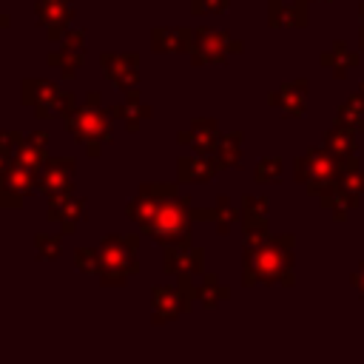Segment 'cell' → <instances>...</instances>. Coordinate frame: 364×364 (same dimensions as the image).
I'll return each mask as SVG.
<instances>
[{
  "label": "cell",
  "mask_w": 364,
  "mask_h": 364,
  "mask_svg": "<svg viewBox=\"0 0 364 364\" xmlns=\"http://www.w3.org/2000/svg\"><path fill=\"white\" fill-rule=\"evenodd\" d=\"M307 102V80H293L270 94V105L282 111V117H301Z\"/></svg>",
  "instance_id": "14"
},
{
  "label": "cell",
  "mask_w": 364,
  "mask_h": 364,
  "mask_svg": "<svg viewBox=\"0 0 364 364\" xmlns=\"http://www.w3.org/2000/svg\"><path fill=\"white\" fill-rule=\"evenodd\" d=\"M358 43H361V48H364V28H361V34H358Z\"/></svg>",
  "instance_id": "34"
},
{
  "label": "cell",
  "mask_w": 364,
  "mask_h": 364,
  "mask_svg": "<svg viewBox=\"0 0 364 364\" xmlns=\"http://www.w3.org/2000/svg\"><path fill=\"white\" fill-rule=\"evenodd\" d=\"M353 284H355V290L364 296V262L358 264V270H355V276H353Z\"/></svg>",
  "instance_id": "33"
},
{
  "label": "cell",
  "mask_w": 364,
  "mask_h": 364,
  "mask_svg": "<svg viewBox=\"0 0 364 364\" xmlns=\"http://www.w3.org/2000/svg\"><path fill=\"white\" fill-rule=\"evenodd\" d=\"M242 219L245 225H267V199L262 196H242Z\"/></svg>",
  "instance_id": "26"
},
{
  "label": "cell",
  "mask_w": 364,
  "mask_h": 364,
  "mask_svg": "<svg viewBox=\"0 0 364 364\" xmlns=\"http://www.w3.org/2000/svg\"><path fill=\"white\" fill-rule=\"evenodd\" d=\"M23 102L26 105H34L37 117H65L71 108H74V97L60 91L54 82L48 80H26L23 82Z\"/></svg>",
  "instance_id": "7"
},
{
  "label": "cell",
  "mask_w": 364,
  "mask_h": 364,
  "mask_svg": "<svg viewBox=\"0 0 364 364\" xmlns=\"http://www.w3.org/2000/svg\"><path fill=\"white\" fill-rule=\"evenodd\" d=\"M321 63H324V65H330V68H333V74L341 80V77H347V71L358 63V54H355V51H350V48H347V43H341V40H338V43H333V48L321 57Z\"/></svg>",
  "instance_id": "22"
},
{
  "label": "cell",
  "mask_w": 364,
  "mask_h": 364,
  "mask_svg": "<svg viewBox=\"0 0 364 364\" xmlns=\"http://www.w3.org/2000/svg\"><path fill=\"white\" fill-rule=\"evenodd\" d=\"M293 236H267L259 245L245 247V284H293Z\"/></svg>",
  "instance_id": "2"
},
{
  "label": "cell",
  "mask_w": 364,
  "mask_h": 364,
  "mask_svg": "<svg viewBox=\"0 0 364 364\" xmlns=\"http://www.w3.org/2000/svg\"><path fill=\"white\" fill-rule=\"evenodd\" d=\"M219 139H222L219 136V125L213 119H193V125L179 134L182 145H191L196 154H210V156H213Z\"/></svg>",
  "instance_id": "15"
},
{
  "label": "cell",
  "mask_w": 364,
  "mask_h": 364,
  "mask_svg": "<svg viewBox=\"0 0 364 364\" xmlns=\"http://www.w3.org/2000/svg\"><path fill=\"white\" fill-rule=\"evenodd\" d=\"M34 245H37V250H40V259H57V256H60V236H57V233H54V236L40 233V236L34 239Z\"/></svg>",
  "instance_id": "30"
},
{
  "label": "cell",
  "mask_w": 364,
  "mask_h": 364,
  "mask_svg": "<svg viewBox=\"0 0 364 364\" xmlns=\"http://www.w3.org/2000/svg\"><path fill=\"white\" fill-rule=\"evenodd\" d=\"M85 219V199H74L68 193L48 199V222H57L60 233H71Z\"/></svg>",
  "instance_id": "12"
},
{
  "label": "cell",
  "mask_w": 364,
  "mask_h": 364,
  "mask_svg": "<svg viewBox=\"0 0 364 364\" xmlns=\"http://www.w3.org/2000/svg\"><path fill=\"white\" fill-rule=\"evenodd\" d=\"M279 176H282V159H276V156L259 159V165H256V182H279Z\"/></svg>",
  "instance_id": "29"
},
{
  "label": "cell",
  "mask_w": 364,
  "mask_h": 364,
  "mask_svg": "<svg viewBox=\"0 0 364 364\" xmlns=\"http://www.w3.org/2000/svg\"><path fill=\"white\" fill-rule=\"evenodd\" d=\"M3 26H6V17H3V14H0V28H3Z\"/></svg>",
  "instance_id": "36"
},
{
  "label": "cell",
  "mask_w": 364,
  "mask_h": 364,
  "mask_svg": "<svg viewBox=\"0 0 364 364\" xmlns=\"http://www.w3.org/2000/svg\"><path fill=\"white\" fill-rule=\"evenodd\" d=\"M353 165H358V162H355V159L341 162V159H338L336 154H330L327 148H310L307 154H301V156L296 159V179H299L301 185H307L310 193L321 196V193H327L330 188H336L338 179H341V173H344L347 168H353Z\"/></svg>",
  "instance_id": "4"
},
{
  "label": "cell",
  "mask_w": 364,
  "mask_h": 364,
  "mask_svg": "<svg viewBox=\"0 0 364 364\" xmlns=\"http://www.w3.org/2000/svg\"><path fill=\"white\" fill-rule=\"evenodd\" d=\"M199 296H202V304H205V307H216L219 301H225V299L230 296V290H228L225 284H219L216 279L205 276V284H199Z\"/></svg>",
  "instance_id": "28"
},
{
  "label": "cell",
  "mask_w": 364,
  "mask_h": 364,
  "mask_svg": "<svg viewBox=\"0 0 364 364\" xmlns=\"http://www.w3.org/2000/svg\"><path fill=\"white\" fill-rule=\"evenodd\" d=\"M321 199V205L338 219V222H344L355 208H358V202H361V196H355V193H350L347 188H341V185H336V188H330L327 193H321L318 196Z\"/></svg>",
  "instance_id": "21"
},
{
  "label": "cell",
  "mask_w": 364,
  "mask_h": 364,
  "mask_svg": "<svg viewBox=\"0 0 364 364\" xmlns=\"http://www.w3.org/2000/svg\"><path fill=\"white\" fill-rule=\"evenodd\" d=\"M230 0H191V11L193 14H219L228 11Z\"/></svg>",
  "instance_id": "31"
},
{
  "label": "cell",
  "mask_w": 364,
  "mask_h": 364,
  "mask_svg": "<svg viewBox=\"0 0 364 364\" xmlns=\"http://www.w3.org/2000/svg\"><path fill=\"white\" fill-rule=\"evenodd\" d=\"M82 60H85V51H82V48H77V46H65V43H63V48H60L57 54H51V57H48V63H51V65L63 68V77H65V80H71V77H74V68H80V65H82Z\"/></svg>",
  "instance_id": "24"
},
{
  "label": "cell",
  "mask_w": 364,
  "mask_h": 364,
  "mask_svg": "<svg viewBox=\"0 0 364 364\" xmlns=\"http://www.w3.org/2000/svg\"><path fill=\"white\" fill-rule=\"evenodd\" d=\"M71 14H74V3L71 0H37V17L48 28L51 40H63L65 37Z\"/></svg>",
  "instance_id": "13"
},
{
  "label": "cell",
  "mask_w": 364,
  "mask_h": 364,
  "mask_svg": "<svg viewBox=\"0 0 364 364\" xmlns=\"http://www.w3.org/2000/svg\"><path fill=\"white\" fill-rule=\"evenodd\" d=\"M216 159L210 154H196L179 159V182H208L216 173Z\"/></svg>",
  "instance_id": "18"
},
{
  "label": "cell",
  "mask_w": 364,
  "mask_h": 364,
  "mask_svg": "<svg viewBox=\"0 0 364 364\" xmlns=\"http://www.w3.org/2000/svg\"><path fill=\"white\" fill-rule=\"evenodd\" d=\"M128 216L159 245H176L188 239L191 208L188 199L176 193V185H142L128 202Z\"/></svg>",
  "instance_id": "1"
},
{
  "label": "cell",
  "mask_w": 364,
  "mask_h": 364,
  "mask_svg": "<svg viewBox=\"0 0 364 364\" xmlns=\"http://www.w3.org/2000/svg\"><path fill=\"white\" fill-rule=\"evenodd\" d=\"M139 270L136 262V239L134 236H102L97 247V276L108 287L125 284L131 273Z\"/></svg>",
  "instance_id": "3"
},
{
  "label": "cell",
  "mask_w": 364,
  "mask_h": 364,
  "mask_svg": "<svg viewBox=\"0 0 364 364\" xmlns=\"http://www.w3.org/2000/svg\"><path fill=\"white\" fill-rule=\"evenodd\" d=\"M236 51H242V43L233 40L228 31H210V28H196L193 31V43H191V60H193V65L225 63Z\"/></svg>",
  "instance_id": "8"
},
{
  "label": "cell",
  "mask_w": 364,
  "mask_h": 364,
  "mask_svg": "<svg viewBox=\"0 0 364 364\" xmlns=\"http://www.w3.org/2000/svg\"><path fill=\"white\" fill-rule=\"evenodd\" d=\"M165 270L179 279V287L191 299L199 296V284H193V279L205 276V256H202L199 247L188 245V239H182L176 245H168V250H165Z\"/></svg>",
  "instance_id": "6"
},
{
  "label": "cell",
  "mask_w": 364,
  "mask_h": 364,
  "mask_svg": "<svg viewBox=\"0 0 364 364\" xmlns=\"http://www.w3.org/2000/svg\"><path fill=\"white\" fill-rule=\"evenodd\" d=\"M74 262H77V267H80L82 273H97V250H91V247H77Z\"/></svg>",
  "instance_id": "32"
},
{
  "label": "cell",
  "mask_w": 364,
  "mask_h": 364,
  "mask_svg": "<svg viewBox=\"0 0 364 364\" xmlns=\"http://www.w3.org/2000/svg\"><path fill=\"white\" fill-rule=\"evenodd\" d=\"M65 125H68L71 136L80 145H85V151L91 156H97L102 151V145H108L114 139V134H111V117H108V111L97 108V94H91L82 108H71L65 114Z\"/></svg>",
  "instance_id": "5"
},
{
  "label": "cell",
  "mask_w": 364,
  "mask_h": 364,
  "mask_svg": "<svg viewBox=\"0 0 364 364\" xmlns=\"http://www.w3.org/2000/svg\"><path fill=\"white\" fill-rule=\"evenodd\" d=\"M71 173H74V159L63 156V159H46L43 171H40V191L51 199V196H63L71 191Z\"/></svg>",
  "instance_id": "11"
},
{
  "label": "cell",
  "mask_w": 364,
  "mask_h": 364,
  "mask_svg": "<svg viewBox=\"0 0 364 364\" xmlns=\"http://www.w3.org/2000/svg\"><path fill=\"white\" fill-rule=\"evenodd\" d=\"M191 296L176 284V287H168V284H156L154 287V296H151V313H154V321L162 324V321H173L179 318L188 307H191Z\"/></svg>",
  "instance_id": "9"
},
{
  "label": "cell",
  "mask_w": 364,
  "mask_h": 364,
  "mask_svg": "<svg viewBox=\"0 0 364 364\" xmlns=\"http://www.w3.org/2000/svg\"><path fill=\"white\" fill-rule=\"evenodd\" d=\"M270 26L282 28V26H307V0H270Z\"/></svg>",
  "instance_id": "17"
},
{
  "label": "cell",
  "mask_w": 364,
  "mask_h": 364,
  "mask_svg": "<svg viewBox=\"0 0 364 364\" xmlns=\"http://www.w3.org/2000/svg\"><path fill=\"white\" fill-rule=\"evenodd\" d=\"M102 74L111 85H117L119 91H134L136 80H139V57L136 54H102L100 57Z\"/></svg>",
  "instance_id": "10"
},
{
  "label": "cell",
  "mask_w": 364,
  "mask_h": 364,
  "mask_svg": "<svg viewBox=\"0 0 364 364\" xmlns=\"http://www.w3.org/2000/svg\"><path fill=\"white\" fill-rule=\"evenodd\" d=\"M336 119L353 125L355 131H364V91L353 94V97L338 108V117H336Z\"/></svg>",
  "instance_id": "25"
},
{
  "label": "cell",
  "mask_w": 364,
  "mask_h": 364,
  "mask_svg": "<svg viewBox=\"0 0 364 364\" xmlns=\"http://www.w3.org/2000/svg\"><path fill=\"white\" fill-rule=\"evenodd\" d=\"M239 156H242V131H233L219 139L213 159H216V168H233L239 162Z\"/></svg>",
  "instance_id": "23"
},
{
  "label": "cell",
  "mask_w": 364,
  "mask_h": 364,
  "mask_svg": "<svg viewBox=\"0 0 364 364\" xmlns=\"http://www.w3.org/2000/svg\"><path fill=\"white\" fill-rule=\"evenodd\" d=\"M355 134H358V131H355L353 125L336 119V125L324 134V148H327L330 154H336L341 162H350V159H355V148H358Z\"/></svg>",
  "instance_id": "16"
},
{
  "label": "cell",
  "mask_w": 364,
  "mask_h": 364,
  "mask_svg": "<svg viewBox=\"0 0 364 364\" xmlns=\"http://www.w3.org/2000/svg\"><path fill=\"white\" fill-rule=\"evenodd\" d=\"M191 43H193V34L188 28H154V51L159 54H182V51H191Z\"/></svg>",
  "instance_id": "19"
},
{
  "label": "cell",
  "mask_w": 364,
  "mask_h": 364,
  "mask_svg": "<svg viewBox=\"0 0 364 364\" xmlns=\"http://www.w3.org/2000/svg\"><path fill=\"white\" fill-rule=\"evenodd\" d=\"M213 222H216L219 233H230V228L239 222V208L230 205L228 196H219V205L213 208Z\"/></svg>",
  "instance_id": "27"
},
{
  "label": "cell",
  "mask_w": 364,
  "mask_h": 364,
  "mask_svg": "<svg viewBox=\"0 0 364 364\" xmlns=\"http://www.w3.org/2000/svg\"><path fill=\"white\" fill-rule=\"evenodd\" d=\"M358 11H361V28H364V3H361V9H358Z\"/></svg>",
  "instance_id": "35"
},
{
  "label": "cell",
  "mask_w": 364,
  "mask_h": 364,
  "mask_svg": "<svg viewBox=\"0 0 364 364\" xmlns=\"http://www.w3.org/2000/svg\"><path fill=\"white\" fill-rule=\"evenodd\" d=\"M105 111H108L111 119H122L128 125V131H139V125L151 117V108L136 100V91H131V97H128L125 105H108Z\"/></svg>",
  "instance_id": "20"
}]
</instances>
